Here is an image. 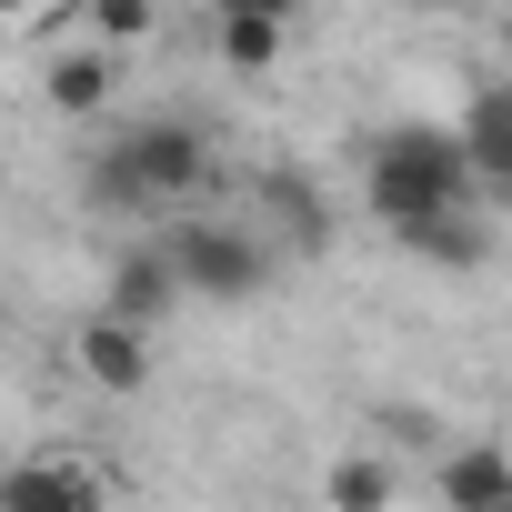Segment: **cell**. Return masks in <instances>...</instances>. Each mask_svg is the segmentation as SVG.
I'll list each match as a JSON object with an SVG mask.
<instances>
[{"label":"cell","instance_id":"1","mask_svg":"<svg viewBox=\"0 0 512 512\" xmlns=\"http://www.w3.org/2000/svg\"><path fill=\"white\" fill-rule=\"evenodd\" d=\"M362 211H372L402 251H412L432 221L482 211V171H472L462 131H442V121H392V131L362 151Z\"/></svg>","mask_w":512,"mask_h":512},{"label":"cell","instance_id":"2","mask_svg":"<svg viewBox=\"0 0 512 512\" xmlns=\"http://www.w3.org/2000/svg\"><path fill=\"white\" fill-rule=\"evenodd\" d=\"M211 181H221V151H211L201 121H131V131L101 151L91 201H101V211H181V201H201Z\"/></svg>","mask_w":512,"mask_h":512},{"label":"cell","instance_id":"3","mask_svg":"<svg viewBox=\"0 0 512 512\" xmlns=\"http://www.w3.org/2000/svg\"><path fill=\"white\" fill-rule=\"evenodd\" d=\"M171 272H181V292H201V302H251L272 282V241L251 231V221H231V211H191V221H171Z\"/></svg>","mask_w":512,"mask_h":512},{"label":"cell","instance_id":"4","mask_svg":"<svg viewBox=\"0 0 512 512\" xmlns=\"http://www.w3.org/2000/svg\"><path fill=\"white\" fill-rule=\"evenodd\" d=\"M71 362H81V382H91V392H141V382H151V332H141V322L91 312V322L71 332Z\"/></svg>","mask_w":512,"mask_h":512},{"label":"cell","instance_id":"5","mask_svg":"<svg viewBox=\"0 0 512 512\" xmlns=\"http://www.w3.org/2000/svg\"><path fill=\"white\" fill-rule=\"evenodd\" d=\"M171 302H191V292H181V272H171L161 241H151V251H121L111 282H101V312H111V322H141V332H151Z\"/></svg>","mask_w":512,"mask_h":512},{"label":"cell","instance_id":"6","mask_svg":"<svg viewBox=\"0 0 512 512\" xmlns=\"http://www.w3.org/2000/svg\"><path fill=\"white\" fill-rule=\"evenodd\" d=\"M0 512H101V482L61 452H31V462L0 472Z\"/></svg>","mask_w":512,"mask_h":512},{"label":"cell","instance_id":"7","mask_svg":"<svg viewBox=\"0 0 512 512\" xmlns=\"http://www.w3.org/2000/svg\"><path fill=\"white\" fill-rule=\"evenodd\" d=\"M452 131H462V151L482 171V201H512V81H482Z\"/></svg>","mask_w":512,"mask_h":512},{"label":"cell","instance_id":"8","mask_svg":"<svg viewBox=\"0 0 512 512\" xmlns=\"http://www.w3.org/2000/svg\"><path fill=\"white\" fill-rule=\"evenodd\" d=\"M432 482H442V512H512V452L502 442H452Z\"/></svg>","mask_w":512,"mask_h":512},{"label":"cell","instance_id":"9","mask_svg":"<svg viewBox=\"0 0 512 512\" xmlns=\"http://www.w3.org/2000/svg\"><path fill=\"white\" fill-rule=\"evenodd\" d=\"M41 91H51V111H71V121H91L101 101H111V51H51V71H41Z\"/></svg>","mask_w":512,"mask_h":512},{"label":"cell","instance_id":"10","mask_svg":"<svg viewBox=\"0 0 512 512\" xmlns=\"http://www.w3.org/2000/svg\"><path fill=\"white\" fill-rule=\"evenodd\" d=\"M262 211H272L302 251H322V241H332V211H322V181H312V171H272V181H262Z\"/></svg>","mask_w":512,"mask_h":512},{"label":"cell","instance_id":"11","mask_svg":"<svg viewBox=\"0 0 512 512\" xmlns=\"http://www.w3.org/2000/svg\"><path fill=\"white\" fill-rule=\"evenodd\" d=\"M322 512H392V452H342L322 472Z\"/></svg>","mask_w":512,"mask_h":512},{"label":"cell","instance_id":"12","mask_svg":"<svg viewBox=\"0 0 512 512\" xmlns=\"http://www.w3.org/2000/svg\"><path fill=\"white\" fill-rule=\"evenodd\" d=\"M211 41H221V61H231L241 81H262V71L282 61V41H292V21H211Z\"/></svg>","mask_w":512,"mask_h":512},{"label":"cell","instance_id":"13","mask_svg":"<svg viewBox=\"0 0 512 512\" xmlns=\"http://www.w3.org/2000/svg\"><path fill=\"white\" fill-rule=\"evenodd\" d=\"M121 41H151V0H91V51H121Z\"/></svg>","mask_w":512,"mask_h":512},{"label":"cell","instance_id":"14","mask_svg":"<svg viewBox=\"0 0 512 512\" xmlns=\"http://www.w3.org/2000/svg\"><path fill=\"white\" fill-rule=\"evenodd\" d=\"M302 0H211V21H292Z\"/></svg>","mask_w":512,"mask_h":512},{"label":"cell","instance_id":"15","mask_svg":"<svg viewBox=\"0 0 512 512\" xmlns=\"http://www.w3.org/2000/svg\"><path fill=\"white\" fill-rule=\"evenodd\" d=\"M0 21H41V0H0Z\"/></svg>","mask_w":512,"mask_h":512},{"label":"cell","instance_id":"16","mask_svg":"<svg viewBox=\"0 0 512 512\" xmlns=\"http://www.w3.org/2000/svg\"><path fill=\"white\" fill-rule=\"evenodd\" d=\"M422 11H452V0H422Z\"/></svg>","mask_w":512,"mask_h":512},{"label":"cell","instance_id":"17","mask_svg":"<svg viewBox=\"0 0 512 512\" xmlns=\"http://www.w3.org/2000/svg\"><path fill=\"white\" fill-rule=\"evenodd\" d=\"M502 51H512V21H502Z\"/></svg>","mask_w":512,"mask_h":512}]
</instances>
